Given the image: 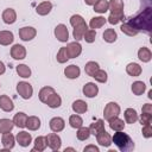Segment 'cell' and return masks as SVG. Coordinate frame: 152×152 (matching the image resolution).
Wrapping results in <instances>:
<instances>
[{
  "mask_svg": "<svg viewBox=\"0 0 152 152\" xmlns=\"http://www.w3.org/2000/svg\"><path fill=\"white\" fill-rule=\"evenodd\" d=\"M120 114V107L116 102H109L106 104L104 109H103V116L107 121L116 118Z\"/></svg>",
  "mask_w": 152,
  "mask_h": 152,
  "instance_id": "cell-3",
  "label": "cell"
},
{
  "mask_svg": "<svg viewBox=\"0 0 152 152\" xmlns=\"http://www.w3.org/2000/svg\"><path fill=\"white\" fill-rule=\"evenodd\" d=\"M1 144L6 150H11L14 146V137L8 132V133H4L2 138H1Z\"/></svg>",
  "mask_w": 152,
  "mask_h": 152,
  "instance_id": "cell-21",
  "label": "cell"
},
{
  "mask_svg": "<svg viewBox=\"0 0 152 152\" xmlns=\"http://www.w3.org/2000/svg\"><path fill=\"white\" fill-rule=\"evenodd\" d=\"M146 89V84L142 81H135L132 84V91L134 95H141Z\"/></svg>",
  "mask_w": 152,
  "mask_h": 152,
  "instance_id": "cell-33",
  "label": "cell"
},
{
  "mask_svg": "<svg viewBox=\"0 0 152 152\" xmlns=\"http://www.w3.org/2000/svg\"><path fill=\"white\" fill-rule=\"evenodd\" d=\"M108 8H109V2L107 0H99L94 5V11L97 13H104L108 11Z\"/></svg>",
  "mask_w": 152,
  "mask_h": 152,
  "instance_id": "cell-34",
  "label": "cell"
},
{
  "mask_svg": "<svg viewBox=\"0 0 152 152\" xmlns=\"http://www.w3.org/2000/svg\"><path fill=\"white\" fill-rule=\"evenodd\" d=\"M55 36L56 38L59 40V42H66L69 39V32H68V28L65 25L63 24H59L55 27Z\"/></svg>",
  "mask_w": 152,
  "mask_h": 152,
  "instance_id": "cell-8",
  "label": "cell"
},
{
  "mask_svg": "<svg viewBox=\"0 0 152 152\" xmlns=\"http://www.w3.org/2000/svg\"><path fill=\"white\" fill-rule=\"evenodd\" d=\"M69 124H70V126L72 128H80L83 125V120H82V118L80 115L74 114V115H71L69 118Z\"/></svg>",
  "mask_w": 152,
  "mask_h": 152,
  "instance_id": "cell-41",
  "label": "cell"
},
{
  "mask_svg": "<svg viewBox=\"0 0 152 152\" xmlns=\"http://www.w3.org/2000/svg\"><path fill=\"white\" fill-rule=\"evenodd\" d=\"M138 57H139V59L142 61V62H150L151 58H152V52H151V50H150L148 48L142 46V48H140L139 51H138Z\"/></svg>",
  "mask_w": 152,
  "mask_h": 152,
  "instance_id": "cell-26",
  "label": "cell"
},
{
  "mask_svg": "<svg viewBox=\"0 0 152 152\" xmlns=\"http://www.w3.org/2000/svg\"><path fill=\"white\" fill-rule=\"evenodd\" d=\"M99 93V88L95 83L93 82H88L83 86V94L87 96V97H95Z\"/></svg>",
  "mask_w": 152,
  "mask_h": 152,
  "instance_id": "cell-12",
  "label": "cell"
},
{
  "mask_svg": "<svg viewBox=\"0 0 152 152\" xmlns=\"http://www.w3.org/2000/svg\"><path fill=\"white\" fill-rule=\"evenodd\" d=\"M66 151H74V148H65V152Z\"/></svg>",
  "mask_w": 152,
  "mask_h": 152,
  "instance_id": "cell-54",
  "label": "cell"
},
{
  "mask_svg": "<svg viewBox=\"0 0 152 152\" xmlns=\"http://www.w3.org/2000/svg\"><path fill=\"white\" fill-rule=\"evenodd\" d=\"M102 129H104V124H103V120L99 119L96 122L91 124L90 127H89V131H90V134H94L96 135L99 132H101Z\"/></svg>",
  "mask_w": 152,
  "mask_h": 152,
  "instance_id": "cell-35",
  "label": "cell"
},
{
  "mask_svg": "<svg viewBox=\"0 0 152 152\" xmlns=\"http://www.w3.org/2000/svg\"><path fill=\"white\" fill-rule=\"evenodd\" d=\"M102 37H103V40L104 42H107V43H114L116 40V38H118V34H116V32L113 28H107L103 32Z\"/></svg>",
  "mask_w": 152,
  "mask_h": 152,
  "instance_id": "cell-32",
  "label": "cell"
},
{
  "mask_svg": "<svg viewBox=\"0 0 152 152\" xmlns=\"http://www.w3.org/2000/svg\"><path fill=\"white\" fill-rule=\"evenodd\" d=\"M95 37H96V32L95 30L90 28V30H87L83 34V39L87 42V43H93L95 42Z\"/></svg>",
  "mask_w": 152,
  "mask_h": 152,
  "instance_id": "cell-46",
  "label": "cell"
},
{
  "mask_svg": "<svg viewBox=\"0 0 152 152\" xmlns=\"http://www.w3.org/2000/svg\"><path fill=\"white\" fill-rule=\"evenodd\" d=\"M64 126H65V122H64V120L62 119V118H59V116H56V118H52L51 120H50V128H51V131L52 132H61L63 128H64Z\"/></svg>",
  "mask_w": 152,
  "mask_h": 152,
  "instance_id": "cell-14",
  "label": "cell"
},
{
  "mask_svg": "<svg viewBox=\"0 0 152 152\" xmlns=\"http://www.w3.org/2000/svg\"><path fill=\"white\" fill-rule=\"evenodd\" d=\"M112 141L116 145V147L121 151V152H129L134 148V142L131 139V137L126 133H124L122 131H116V133H114Z\"/></svg>",
  "mask_w": 152,
  "mask_h": 152,
  "instance_id": "cell-2",
  "label": "cell"
},
{
  "mask_svg": "<svg viewBox=\"0 0 152 152\" xmlns=\"http://www.w3.org/2000/svg\"><path fill=\"white\" fill-rule=\"evenodd\" d=\"M121 20H125L124 12L122 13H110L109 17H108V23H110L112 25H115Z\"/></svg>",
  "mask_w": 152,
  "mask_h": 152,
  "instance_id": "cell-42",
  "label": "cell"
},
{
  "mask_svg": "<svg viewBox=\"0 0 152 152\" xmlns=\"http://www.w3.org/2000/svg\"><path fill=\"white\" fill-rule=\"evenodd\" d=\"M53 93H56L53 88H51V87H44V88H42L40 91H39V100L45 103V102L48 101V99H49Z\"/></svg>",
  "mask_w": 152,
  "mask_h": 152,
  "instance_id": "cell-29",
  "label": "cell"
},
{
  "mask_svg": "<svg viewBox=\"0 0 152 152\" xmlns=\"http://www.w3.org/2000/svg\"><path fill=\"white\" fill-rule=\"evenodd\" d=\"M26 127L31 131H37L40 127V120L37 116H27L26 120Z\"/></svg>",
  "mask_w": 152,
  "mask_h": 152,
  "instance_id": "cell-28",
  "label": "cell"
},
{
  "mask_svg": "<svg viewBox=\"0 0 152 152\" xmlns=\"http://www.w3.org/2000/svg\"><path fill=\"white\" fill-rule=\"evenodd\" d=\"M108 10H110V13H122L124 12V1L122 0H110Z\"/></svg>",
  "mask_w": 152,
  "mask_h": 152,
  "instance_id": "cell-22",
  "label": "cell"
},
{
  "mask_svg": "<svg viewBox=\"0 0 152 152\" xmlns=\"http://www.w3.org/2000/svg\"><path fill=\"white\" fill-rule=\"evenodd\" d=\"M46 139L45 137H37L34 140V147L32 151H44L46 148Z\"/></svg>",
  "mask_w": 152,
  "mask_h": 152,
  "instance_id": "cell-36",
  "label": "cell"
},
{
  "mask_svg": "<svg viewBox=\"0 0 152 152\" xmlns=\"http://www.w3.org/2000/svg\"><path fill=\"white\" fill-rule=\"evenodd\" d=\"M17 72L20 77H24V78H27L31 76V69L25 64H19L17 66Z\"/></svg>",
  "mask_w": 152,
  "mask_h": 152,
  "instance_id": "cell-40",
  "label": "cell"
},
{
  "mask_svg": "<svg viewBox=\"0 0 152 152\" xmlns=\"http://www.w3.org/2000/svg\"><path fill=\"white\" fill-rule=\"evenodd\" d=\"M125 120L127 124H134L138 120V114L135 112V109L133 108H127L125 110Z\"/></svg>",
  "mask_w": 152,
  "mask_h": 152,
  "instance_id": "cell-30",
  "label": "cell"
},
{
  "mask_svg": "<svg viewBox=\"0 0 152 152\" xmlns=\"http://www.w3.org/2000/svg\"><path fill=\"white\" fill-rule=\"evenodd\" d=\"M96 140L101 146H104V147H108L112 144V137L104 129H102L96 134Z\"/></svg>",
  "mask_w": 152,
  "mask_h": 152,
  "instance_id": "cell-10",
  "label": "cell"
},
{
  "mask_svg": "<svg viewBox=\"0 0 152 152\" xmlns=\"http://www.w3.org/2000/svg\"><path fill=\"white\" fill-rule=\"evenodd\" d=\"M148 97H150V99H152V90H150V91H148Z\"/></svg>",
  "mask_w": 152,
  "mask_h": 152,
  "instance_id": "cell-53",
  "label": "cell"
},
{
  "mask_svg": "<svg viewBox=\"0 0 152 152\" xmlns=\"http://www.w3.org/2000/svg\"><path fill=\"white\" fill-rule=\"evenodd\" d=\"M11 56L14 59H24L26 57V49L20 44H15L11 49Z\"/></svg>",
  "mask_w": 152,
  "mask_h": 152,
  "instance_id": "cell-9",
  "label": "cell"
},
{
  "mask_svg": "<svg viewBox=\"0 0 152 152\" xmlns=\"http://www.w3.org/2000/svg\"><path fill=\"white\" fill-rule=\"evenodd\" d=\"M0 108L5 112H11L14 108L13 101L7 96V95H1L0 96Z\"/></svg>",
  "mask_w": 152,
  "mask_h": 152,
  "instance_id": "cell-15",
  "label": "cell"
},
{
  "mask_svg": "<svg viewBox=\"0 0 152 152\" xmlns=\"http://www.w3.org/2000/svg\"><path fill=\"white\" fill-rule=\"evenodd\" d=\"M133 28H135L138 32L142 31L147 34H150L151 28H152V6H151V0L147 1V5L141 8V11L134 15L128 18L127 21Z\"/></svg>",
  "mask_w": 152,
  "mask_h": 152,
  "instance_id": "cell-1",
  "label": "cell"
},
{
  "mask_svg": "<svg viewBox=\"0 0 152 152\" xmlns=\"http://www.w3.org/2000/svg\"><path fill=\"white\" fill-rule=\"evenodd\" d=\"M26 120H27V115L25 113H23V112H19V113H17L14 115L13 124L15 126L20 127V128H24V127H26Z\"/></svg>",
  "mask_w": 152,
  "mask_h": 152,
  "instance_id": "cell-20",
  "label": "cell"
},
{
  "mask_svg": "<svg viewBox=\"0 0 152 152\" xmlns=\"http://www.w3.org/2000/svg\"><path fill=\"white\" fill-rule=\"evenodd\" d=\"M71 107H72V110L75 113H77V114H83L88 109V104L83 100H76V101H74V103H72Z\"/></svg>",
  "mask_w": 152,
  "mask_h": 152,
  "instance_id": "cell-19",
  "label": "cell"
},
{
  "mask_svg": "<svg viewBox=\"0 0 152 152\" xmlns=\"http://www.w3.org/2000/svg\"><path fill=\"white\" fill-rule=\"evenodd\" d=\"M17 19V13L13 8H6L2 12V20L6 24H13Z\"/></svg>",
  "mask_w": 152,
  "mask_h": 152,
  "instance_id": "cell-17",
  "label": "cell"
},
{
  "mask_svg": "<svg viewBox=\"0 0 152 152\" xmlns=\"http://www.w3.org/2000/svg\"><path fill=\"white\" fill-rule=\"evenodd\" d=\"M5 70H6V66H5V64L0 61V75H2V74L5 72Z\"/></svg>",
  "mask_w": 152,
  "mask_h": 152,
  "instance_id": "cell-52",
  "label": "cell"
},
{
  "mask_svg": "<svg viewBox=\"0 0 152 152\" xmlns=\"http://www.w3.org/2000/svg\"><path fill=\"white\" fill-rule=\"evenodd\" d=\"M17 91H18V94L23 99L27 100V99H30L32 96L33 89H32V86L30 83H27V82H19L17 84Z\"/></svg>",
  "mask_w": 152,
  "mask_h": 152,
  "instance_id": "cell-4",
  "label": "cell"
},
{
  "mask_svg": "<svg viewBox=\"0 0 152 152\" xmlns=\"http://www.w3.org/2000/svg\"><path fill=\"white\" fill-rule=\"evenodd\" d=\"M140 122H141V125H151V122H152V114L141 113Z\"/></svg>",
  "mask_w": 152,
  "mask_h": 152,
  "instance_id": "cell-47",
  "label": "cell"
},
{
  "mask_svg": "<svg viewBox=\"0 0 152 152\" xmlns=\"http://www.w3.org/2000/svg\"><path fill=\"white\" fill-rule=\"evenodd\" d=\"M14 124H13V120H10V119H0V133H8L12 131Z\"/></svg>",
  "mask_w": 152,
  "mask_h": 152,
  "instance_id": "cell-25",
  "label": "cell"
},
{
  "mask_svg": "<svg viewBox=\"0 0 152 152\" xmlns=\"http://www.w3.org/2000/svg\"><path fill=\"white\" fill-rule=\"evenodd\" d=\"M50 108H58L59 106H61V103H62V99H61V96L58 95V94H56V93H53L49 99H48V101L45 102Z\"/></svg>",
  "mask_w": 152,
  "mask_h": 152,
  "instance_id": "cell-27",
  "label": "cell"
},
{
  "mask_svg": "<svg viewBox=\"0 0 152 152\" xmlns=\"http://www.w3.org/2000/svg\"><path fill=\"white\" fill-rule=\"evenodd\" d=\"M109 127L115 132L116 131H122L125 128V122H124V120H121L116 116V118L109 120Z\"/></svg>",
  "mask_w": 152,
  "mask_h": 152,
  "instance_id": "cell-31",
  "label": "cell"
},
{
  "mask_svg": "<svg viewBox=\"0 0 152 152\" xmlns=\"http://www.w3.org/2000/svg\"><path fill=\"white\" fill-rule=\"evenodd\" d=\"M37 34V31L34 27H31V26H25V27H21L19 30V37L25 40V42H28L31 39H33Z\"/></svg>",
  "mask_w": 152,
  "mask_h": 152,
  "instance_id": "cell-7",
  "label": "cell"
},
{
  "mask_svg": "<svg viewBox=\"0 0 152 152\" xmlns=\"http://www.w3.org/2000/svg\"><path fill=\"white\" fill-rule=\"evenodd\" d=\"M126 71H127L128 75H131L133 77H137L141 74V66L138 63H129L126 66Z\"/></svg>",
  "mask_w": 152,
  "mask_h": 152,
  "instance_id": "cell-23",
  "label": "cell"
},
{
  "mask_svg": "<svg viewBox=\"0 0 152 152\" xmlns=\"http://www.w3.org/2000/svg\"><path fill=\"white\" fill-rule=\"evenodd\" d=\"M93 77H94L97 82H100V83H106V82H107V72H106L104 70L99 69V70L94 74Z\"/></svg>",
  "mask_w": 152,
  "mask_h": 152,
  "instance_id": "cell-45",
  "label": "cell"
},
{
  "mask_svg": "<svg viewBox=\"0 0 152 152\" xmlns=\"http://www.w3.org/2000/svg\"><path fill=\"white\" fill-rule=\"evenodd\" d=\"M87 30H88V26H87L86 21H83V23L76 25V26L74 27V32H72V36H74L75 40L78 42V40L83 39V34H84V32H86Z\"/></svg>",
  "mask_w": 152,
  "mask_h": 152,
  "instance_id": "cell-11",
  "label": "cell"
},
{
  "mask_svg": "<svg viewBox=\"0 0 152 152\" xmlns=\"http://www.w3.org/2000/svg\"><path fill=\"white\" fill-rule=\"evenodd\" d=\"M80 72H81L80 68H78L77 65H75V64H71V65H69V66H66V68L64 69V75H65L68 78H71V80L77 78V77L80 76Z\"/></svg>",
  "mask_w": 152,
  "mask_h": 152,
  "instance_id": "cell-16",
  "label": "cell"
},
{
  "mask_svg": "<svg viewBox=\"0 0 152 152\" xmlns=\"http://www.w3.org/2000/svg\"><path fill=\"white\" fill-rule=\"evenodd\" d=\"M97 1H99V0H84V2H86L87 5H90V6H94Z\"/></svg>",
  "mask_w": 152,
  "mask_h": 152,
  "instance_id": "cell-51",
  "label": "cell"
},
{
  "mask_svg": "<svg viewBox=\"0 0 152 152\" xmlns=\"http://www.w3.org/2000/svg\"><path fill=\"white\" fill-rule=\"evenodd\" d=\"M45 139H46V145H48L51 150L58 151V150L61 148L62 140H61V138H59L58 134H56V133H50V134H48V135L45 137Z\"/></svg>",
  "mask_w": 152,
  "mask_h": 152,
  "instance_id": "cell-5",
  "label": "cell"
},
{
  "mask_svg": "<svg viewBox=\"0 0 152 152\" xmlns=\"http://www.w3.org/2000/svg\"><path fill=\"white\" fill-rule=\"evenodd\" d=\"M56 58H57V62H58V63H65V62L69 59V56H68V52H66L65 46H63V48L59 49V51H58Z\"/></svg>",
  "mask_w": 152,
  "mask_h": 152,
  "instance_id": "cell-44",
  "label": "cell"
},
{
  "mask_svg": "<svg viewBox=\"0 0 152 152\" xmlns=\"http://www.w3.org/2000/svg\"><path fill=\"white\" fill-rule=\"evenodd\" d=\"M65 49H66V52H68V56H69V58H76L77 56H80L81 55V52H82V46H81V44L78 43V42H72V43H69L66 46H65Z\"/></svg>",
  "mask_w": 152,
  "mask_h": 152,
  "instance_id": "cell-6",
  "label": "cell"
},
{
  "mask_svg": "<svg viewBox=\"0 0 152 152\" xmlns=\"http://www.w3.org/2000/svg\"><path fill=\"white\" fill-rule=\"evenodd\" d=\"M120 30L122 31V33H125V34H127V36H129V37H133V36H137L139 32L135 30V28H133L128 23H124L122 25H121V27H120Z\"/></svg>",
  "mask_w": 152,
  "mask_h": 152,
  "instance_id": "cell-39",
  "label": "cell"
},
{
  "mask_svg": "<svg viewBox=\"0 0 152 152\" xmlns=\"http://www.w3.org/2000/svg\"><path fill=\"white\" fill-rule=\"evenodd\" d=\"M84 152H88V151H94V152H99V148L95 146V145H89V146H87V147H84V150H83Z\"/></svg>",
  "mask_w": 152,
  "mask_h": 152,
  "instance_id": "cell-50",
  "label": "cell"
},
{
  "mask_svg": "<svg viewBox=\"0 0 152 152\" xmlns=\"http://www.w3.org/2000/svg\"><path fill=\"white\" fill-rule=\"evenodd\" d=\"M52 10V4L50 1H44L42 4H39L37 7H36V12L39 14V15H46L50 13V11Z\"/></svg>",
  "mask_w": 152,
  "mask_h": 152,
  "instance_id": "cell-18",
  "label": "cell"
},
{
  "mask_svg": "<svg viewBox=\"0 0 152 152\" xmlns=\"http://www.w3.org/2000/svg\"><path fill=\"white\" fill-rule=\"evenodd\" d=\"M77 139L78 140H87L88 138H89V135H90V131H89V128L88 127H80L78 128V131H77Z\"/></svg>",
  "mask_w": 152,
  "mask_h": 152,
  "instance_id": "cell-43",
  "label": "cell"
},
{
  "mask_svg": "<svg viewBox=\"0 0 152 152\" xmlns=\"http://www.w3.org/2000/svg\"><path fill=\"white\" fill-rule=\"evenodd\" d=\"M141 113H148L152 114V104L151 103H145L141 108Z\"/></svg>",
  "mask_w": 152,
  "mask_h": 152,
  "instance_id": "cell-49",
  "label": "cell"
},
{
  "mask_svg": "<svg viewBox=\"0 0 152 152\" xmlns=\"http://www.w3.org/2000/svg\"><path fill=\"white\" fill-rule=\"evenodd\" d=\"M104 23H106V19H104L103 17H94V18L90 19L89 26H90V28L95 30V28L102 27V26L104 25Z\"/></svg>",
  "mask_w": 152,
  "mask_h": 152,
  "instance_id": "cell-37",
  "label": "cell"
},
{
  "mask_svg": "<svg viewBox=\"0 0 152 152\" xmlns=\"http://www.w3.org/2000/svg\"><path fill=\"white\" fill-rule=\"evenodd\" d=\"M100 68H99V64L96 63V62H88L87 64H86V66H84V71H86V74L88 75V76H94V74L99 70Z\"/></svg>",
  "mask_w": 152,
  "mask_h": 152,
  "instance_id": "cell-38",
  "label": "cell"
},
{
  "mask_svg": "<svg viewBox=\"0 0 152 152\" xmlns=\"http://www.w3.org/2000/svg\"><path fill=\"white\" fill-rule=\"evenodd\" d=\"M141 133H142V135L145 138H151L152 137V127H151V125H144Z\"/></svg>",
  "mask_w": 152,
  "mask_h": 152,
  "instance_id": "cell-48",
  "label": "cell"
},
{
  "mask_svg": "<svg viewBox=\"0 0 152 152\" xmlns=\"http://www.w3.org/2000/svg\"><path fill=\"white\" fill-rule=\"evenodd\" d=\"M17 141L19 142L20 146L26 147V146H28V145L31 144L32 137H31L30 133H27V132H25V131H21V132H19V133L17 134Z\"/></svg>",
  "mask_w": 152,
  "mask_h": 152,
  "instance_id": "cell-13",
  "label": "cell"
},
{
  "mask_svg": "<svg viewBox=\"0 0 152 152\" xmlns=\"http://www.w3.org/2000/svg\"><path fill=\"white\" fill-rule=\"evenodd\" d=\"M14 37L11 31H0V44L1 45H10L13 42Z\"/></svg>",
  "mask_w": 152,
  "mask_h": 152,
  "instance_id": "cell-24",
  "label": "cell"
}]
</instances>
